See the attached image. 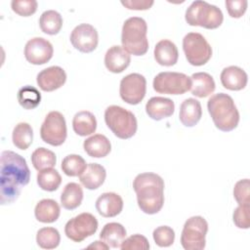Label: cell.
<instances>
[{
	"mask_svg": "<svg viewBox=\"0 0 250 250\" xmlns=\"http://www.w3.org/2000/svg\"><path fill=\"white\" fill-rule=\"evenodd\" d=\"M0 166V203L11 204L29 183L30 171L26 160L12 150L1 152Z\"/></svg>",
	"mask_w": 250,
	"mask_h": 250,
	"instance_id": "6da1fadb",
	"label": "cell"
},
{
	"mask_svg": "<svg viewBox=\"0 0 250 250\" xmlns=\"http://www.w3.org/2000/svg\"><path fill=\"white\" fill-rule=\"evenodd\" d=\"M139 208L146 214L158 213L164 204V181L155 173H141L133 182Z\"/></svg>",
	"mask_w": 250,
	"mask_h": 250,
	"instance_id": "7a4b0ae2",
	"label": "cell"
},
{
	"mask_svg": "<svg viewBox=\"0 0 250 250\" xmlns=\"http://www.w3.org/2000/svg\"><path fill=\"white\" fill-rule=\"evenodd\" d=\"M208 112L219 130L229 132L234 130L239 122V112L232 98L225 93H218L207 102Z\"/></svg>",
	"mask_w": 250,
	"mask_h": 250,
	"instance_id": "3957f363",
	"label": "cell"
},
{
	"mask_svg": "<svg viewBox=\"0 0 250 250\" xmlns=\"http://www.w3.org/2000/svg\"><path fill=\"white\" fill-rule=\"evenodd\" d=\"M146 33L147 24L144 19L139 17H131L127 19L122 26V47L125 51L134 56L145 55L148 50Z\"/></svg>",
	"mask_w": 250,
	"mask_h": 250,
	"instance_id": "277c9868",
	"label": "cell"
},
{
	"mask_svg": "<svg viewBox=\"0 0 250 250\" xmlns=\"http://www.w3.org/2000/svg\"><path fill=\"white\" fill-rule=\"evenodd\" d=\"M186 21L191 26H201L207 29L218 28L224 21L220 8L206 1H193L186 11Z\"/></svg>",
	"mask_w": 250,
	"mask_h": 250,
	"instance_id": "5b68a950",
	"label": "cell"
},
{
	"mask_svg": "<svg viewBox=\"0 0 250 250\" xmlns=\"http://www.w3.org/2000/svg\"><path fill=\"white\" fill-rule=\"evenodd\" d=\"M104 122L119 139L132 138L138 128L137 118L133 112L119 105H109L104 110Z\"/></svg>",
	"mask_w": 250,
	"mask_h": 250,
	"instance_id": "8992f818",
	"label": "cell"
},
{
	"mask_svg": "<svg viewBox=\"0 0 250 250\" xmlns=\"http://www.w3.org/2000/svg\"><path fill=\"white\" fill-rule=\"evenodd\" d=\"M208 223L201 216H192L184 225L181 244L186 250H202L206 245Z\"/></svg>",
	"mask_w": 250,
	"mask_h": 250,
	"instance_id": "52a82bcc",
	"label": "cell"
},
{
	"mask_svg": "<svg viewBox=\"0 0 250 250\" xmlns=\"http://www.w3.org/2000/svg\"><path fill=\"white\" fill-rule=\"evenodd\" d=\"M183 50L188 62L194 66H201L212 57V48L205 37L198 32H189L183 39Z\"/></svg>",
	"mask_w": 250,
	"mask_h": 250,
	"instance_id": "ba28073f",
	"label": "cell"
},
{
	"mask_svg": "<svg viewBox=\"0 0 250 250\" xmlns=\"http://www.w3.org/2000/svg\"><path fill=\"white\" fill-rule=\"evenodd\" d=\"M152 86L159 94L183 95L190 90L191 79L185 73L164 71L154 77Z\"/></svg>",
	"mask_w": 250,
	"mask_h": 250,
	"instance_id": "9c48e42d",
	"label": "cell"
},
{
	"mask_svg": "<svg viewBox=\"0 0 250 250\" xmlns=\"http://www.w3.org/2000/svg\"><path fill=\"white\" fill-rule=\"evenodd\" d=\"M66 123L60 111H50L40 128V137L43 142L54 146L62 145L66 139Z\"/></svg>",
	"mask_w": 250,
	"mask_h": 250,
	"instance_id": "30bf717a",
	"label": "cell"
},
{
	"mask_svg": "<svg viewBox=\"0 0 250 250\" xmlns=\"http://www.w3.org/2000/svg\"><path fill=\"white\" fill-rule=\"evenodd\" d=\"M98 229V220L91 213H81L71 218L64 226V233L74 242H81Z\"/></svg>",
	"mask_w": 250,
	"mask_h": 250,
	"instance_id": "8fae6325",
	"label": "cell"
},
{
	"mask_svg": "<svg viewBox=\"0 0 250 250\" xmlns=\"http://www.w3.org/2000/svg\"><path fill=\"white\" fill-rule=\"evenodd\" d=\"M146 92V80L140 73H130L120 81L119 94L121 99L129 104H140Z\"/></svg>",
	"mask_w": 250,
	"mask_h": 250,
	"instance_id": "7c38bea8",
	"label": "cell"
},
{
	"mask_svg": "<svg viewBox=\"0 0 250 250\" xmlns=\"http://www.w3.org/2000/svg\"><path fill=\"white\" fill-rule=\"evenodd\" d=\"M69 39L72 46L82 53L93 52L99 43L98 31L89 23H80L75 26Z\"/></svg>",
	"mask_w": 250,
	"mask_h": 250,
	"instance_id": "4fadbf2b",
	"label": "cell"
},
{
	"mask_svg": "<svg viewBox=\"0 0 250 250\" xmlns=\"http://www.w3.org/2000/svg\"><path fill=\"white\" fill-rule=\"evenodd\" d=\"M54 54L53 45L45 38L34 37L29 39L24 47V57L28 62L40 65L48 62Z\"/></svg>",
	"mask_w": 250,
	"mask_h": 250,
	"instance_id": "5bb4252c",
	"label": "cell"
},
{
	"mask_svg": "<svg viewBox=\"0 0 250 250\" xmlns=\"http://www.w3.org/2000/svg\"><path fill=\"white\" fill-rule=\"evenodd\" d=\"M66 81V73L61 66L53 65L42 69L36 77L39 88L45 92H52L61 88Z\"/></svg>",
	"mask_w": 250,
	"mask_h": 250,
	"instance_id": "9a60e30c",
	"label": "cell"
},
{
	"mask_svg": "<svg viewBox=\"0 0 250 250\" xmlns=\"http://www.w3.org/2000/svg\"><path fill=\"white\" fill-rule=\"evenodd\" d=\"M131 62L130 54L122 46H111L104 55V65L112 73L124 71Z\"/></svg>",
	"mask_w": 250,
	"mask_h": 250,
	"instance_id": "2e32d148",
	"label": "cell"
},
{
	"mask_svg": "<svg viewBox=\"0 0 250 250\" xmlns=\"http://www.w3.org/2000/svg\"><path fill=\"white\" fill-rule=\"evenodd\" d=\"M96 209L103 217H115L119 215L123 209V199L115 192L102 193L96 200Z\"/></svg>",
	"mask_w": 250,
	"mask_h": 250,
	"instance_id": "e0dca14e",
	"label": "cell"
},
{
	"mask_svg": "<svg viewBox=\"0 0 250 250\" xmlns=\"http://www.w3.org/2000/svg\"><path fill=\"white\" fill-rule=\"evenodd\" d=\"M220 79L224 88L230 91L242 90L248 82V76L245 70L236 65L225 67L221 72Z\"/></svg>",
	"mask_w": 250,
	"mask_h": 250,
	"instance_id": "ac0fdd59",
	"label": "cell"
},
{
	"mask_svg": "<svg viewBox=\"0 0 250 250\" xmlns=\"http://www.w3.org/2000/svg\"><path fill=\"white\" fill-rule=\"evenodd\" d=\"M175 111V104L171 99L152 97L146 104V112L153 120L159 121L170 117Z\"/></svg>",
	"mask_w": 250,
	"mask_h": 250,
	"instance_id": "d6986e66",
	"label": "cell"
},
{
	"mask_svg": "<svg viewBox=\"0 0 250 250\" xmlns=\"http://www.w3.org/2000/svg\"><path fill=\"white\" fill-rule=\"evenodd\" d=\"M153 55L156 62L163 66L174 65L179 59V52L177 46L175 45V43L168 39H163L156 43Z\"/></svg>",
	"mask_w": 250,
	"mask_h": 250,
	"instance_id": "ffe728a7",
	"label": "cell"
},
{
	"mask_svg": "<svg viewBox=\"0 0 250 250\" xmlns=\"http://www.w3.org/2000/svg\"><path fill=\"white\" fill-rule=\"evenodd\" d=\"M202 116V108L199 101L193 98L186 99L180 105L179 118L187 127L195 126Z\"/></svg>",
	"mask_w": 250,
	"mask_h": 250,
	"instance_id": "44dd1931",
	"label": "cell"
},
{
	"mask_svg": "<svg viewBox=\"0 0 250 250\" xmlns=\"http://www.w3.org/2000/svg\"><path fill=\"white\" fill-rule=\"evenodd\" d=\"M106 171L104 166L99 163H89L79 176V181L86 188L97 189L104 183Z\"/></svg>",
	"mask_w": 250,
	"mask_h": 250,
	"instance_id": "7402d4cb",
	"label": "cell"
},
{
	"mask_svg": "<svg viewBox=\"0 0 250 250\" xmlns=\"http://www.w3.org/2000/svg\"><path fill=\"white\" fill-rule=\"evenodd\" d=\"M83 148L89 156L101 158L106 156L110 152L111 145L104 135L95 134L84 141Z\"/></svg>",
	"mask_w": 250,
	"mask_h": 250,
	"instance_id": "603a6c76",
	"label": "cell"
},
{
	"mask_svg": "<svg viewBox=\"0 0 250 250\" xmlns=\"http://www.w3.org/2000/svg\"><path fill=\"white\" fill-rule=\"evenodd\" d=\"M60 214V205L56 200L50 198L40 200L34 208V215L36 220L45 224L56 222L59 219Z\"/></svg>",
	"mask_w": 250,
	"mask_h": 250,
	"instance_id": "cb8c5ba5",
	"label": "cell"
},
{
	"mask_svg": "<svg viewBox=\"0 0 250 250\" xmlns=\"http://www.w3.org/2000/svg\"><path fill=\"white\" fill-rule=\"evenodd\" d=\"M190 79V92L197 98H206L215 91V81L207 72H195L191 75Z\"/></svg>",
	"mask_w": 250,
	"mask_h": 250,
	"instance_id": "d4e9b609",
	"label": "cell"
},
{
	"mask_svg": "<svg viewBox=\"0 0 250 250\" xmlns=\"http://www.w3.org/2000/svg\"><path fill=\"white\" fill-rule=\"evenodd\" d=\"M72 128L73 131L81 137L92 135L97 129V119L91 111H78L73 116Z\"/></svg>",
	"mask_w": 250,
	"mask_h": 250,
	"instance_id": "484cf974",
	"label": "cell"
},
{
	"mask_svg": "<svg viewBox=\"0 0 250 250\" xmlns=\"http://www.w3.org/2000/svg\"><path fill=\"white\" fill-rule=\"evenodd\" d=\"M126 229L119 223H107L100 232V238L111 248H120L126 237Z\"/></svg>",
	"mask_w": 250,
	"mask_h": 250,
	"instance_id": "4316f807",
	"label": "cell"
},
{
	"mask_svg": "<svg viewBox=\"0 0 250 250\" xmlns=\"http://www.w3.org/2000/svg\"><path fill=\"white\" fill-rule=\"evenodd\" d=\"M83 200V189L77 183L65 185L61 194V204L66 210H74Z\"/></svg>",
	"mask_w": 250,
	"mask_h": 250,
	"instance_id": "83f0119b",
	"label": "cell"
},
{
	"mask_svg": "<svg viewBox=\"0 0 250 250\" xmlns=\"http://www.w3.org/2000/svg\"><path fill=\"white\" fill-rule=\"evenodd\" d=\"M41 30L49 35H56L62 26V18L61 14L55 10H48L42 13L39 19Z\"/></svg>",
	"mask_w": 250,
	"mask_h": 250,
	"instance_id": "f1b7e54d",
	"label": "cell"
},
{
	"mask_svg": "<svg viewBox=\"0 0 250 250\" xmlns=\"http://www.w3.org/2000/svg\"><path fill=\"white\" fill-rule=\"evenodd\" d=\"M13 144L20 149H26L32 144L33 140V129L31 125L26 122L18 123L12 133Z\"/></svg>",
	"mask_w": 250,
	"mask_h": 250,
	"instance_id": "f546056e",
	"label": "cell"
},
{
	"mask_svg": "<svg viewBox=\"0 0 250 250\" xmlns=\"http://www.w3.org/2000/svg\"><path fill=\"white\" fill-rule=\"evenodd\" d=\"M31 162L37 171H42L53 168L56 165L57 157L52 150L45 147H38L31 154Z\"/></svg>",
	"mask_w": 250,
	"mask_h": 250,
	"instance_id": "4dcf8cb0",
	"label": "cell"
},
{
	"mask_svg": "<svg viewBox=\"0 0 250 250\" xmlns=\"http://www.w3.org/2000/svg\"><path fill=\"white\" fill-rule=\"evenodd\" d=\"M62 183L60 173L53 168L39 171L37 174V184L39 188L46 191H55Z\"/></svg>",
	"mask_w": 250,
	"mask_h": 250,
	"instance_id": "1f68e13d",
	"label": "cell"
},
{
	"mask_svg": "<svg viewBox=\"0 0 250 250\" xmlns=\"http://www.w3.org/2000/svg\"><path fill=\"white\" fill-rule=\"evenodd\" d=\"M17 99L21 106L25 109H33L41 102L40 92L33 86H23L18 91Z\"/></svg>",
	"mask_w": 250,
	"mask_h": 250,
	"instance_id": "d6a6232c",
	"label": "cell"
},
{
	"mask_svg": "<svg viewBox=\"0 0 250 250\" xmlns=\"http://www.w3.org/2000/svg\"><path fill=\"white\" fill-rule=\"evenodd\" d=\"M87 164L84 158L78 154H68L62 161L61 168L68 177H79L86 169Z\"/></svg>",
	"mask_w": 250,
	"mask_h": 250,
	"instance_id": "836d02e7",
	"label": "cell"
},
{
	"mask_svg": "<svg viewBox=\"0 0 250 250\" xmlns=\"http://www.w3.org/2000/svg\"><path fill=\"white\" fill-rule=\"evenodd\" d=\"M36 242L43 249L57 248L61 242L60 232L52 227L42 228L36 233Z\"/></svg>",
	"mask_w": 250,
	"mask_h": 250,
	"instance_id": "e575fe53",
	"label": "cell"
},
{
	"mask_svg": "<svg viewBox=\"0 0 250 250\" xmlns=\"http://www.w3.org/2000/svg\"><path fill=\"white\" fill-rule=\"evenodd\" d=\"M152 236L159 247H169L174 243L175 231L168 226H160L153 230Z\"/></svg>",
	"mask_w": 250,
	"mask_h": 250,
	"instance_id": "d590c367",
	"label": "cell"
},
{
	"mask_svg": "<svg viewBox=\"0 0 250 250\" xmlns=\"http://www.w3.org/2000/svg\"><path fill=\"white\" fill-rule=\"evenodd\" d=\"M250 182L249 179L239 180L233 188V196L238 205H250Z\"/></svg>",
	"mask_w": 250,
	"mask_h": 250,
	"instance_id": "8d00e7d4",
	"label": "cell"
},
{
	"mask_svg": "<svg viewBox=\"0 0 250 250\" xmlns=\"http://www.w3.org/2000/svg\"><path fill=\"white\" fill-rule=\"evenodd\" d=\"M38 3L35 0H13L11 2L12 10L21 17H29L37 10Z\"/></svg>",
	"mask_w": 250,
	"mask_h": 250,
	"instance_id": "74e56055",
	"label": "cell"
},
{
	"mask_svg": "<svg viewBox=\"0 0 250 250\" xmlns=\"http://www.w3.org/2000/svg\"><path fill=\"white\" fill-rule=\"evenodd\" d=\"M120 248L122 250H132V249L146 250V249H149V243L146 236L136 233L125 238L121 243Z\"/></svg>",
	"mask_w": 250,
	"mask_h": 250,
	"instance_id": "f35d334b",
	"label": "cell"
},
{
	"mask_svg": "<svg viewBox=\"0 0 250 250\" xmlns=\"http://www.w3.org/2000/svg\"><path fill=\"white\" fill-rule=\"evenodd\" d=\"M249 210L250 205H239L235 208L232 218L233 223L238 229H247L250 227V220H249Z\"/></svg>",
	"mask_w": 250,
	"mask_h": 250,
	"instance_id": "ab89813d",
	"label": "cell"
},
{
	"mask_svg": "<svg viewBox=\"0 0 250 250\" xmlns=\"http://www.w3.org/2000/svg\"><path fill=\"white\" fill-rule=\"evenodd\" d=\"M227 11L231 18H241L247 9L248 2L246 0H226Z\"/></svg>",
	"mask_w": 250,
	"mask_h": 250,
	"instance_id": "60d3db41",
	"label": "cell"
},
{
	"mask_svg": "<svg viewBox=\"0 0 250 250\" xmlns=\"http://www.w3.org/2000/svg\"><path fill=\"white\" fill-rule=\"evenodd\" d=\"M154 1L152 0H125L121 1V4L129 10L144 11L149 9L153 5Z\"/></svg>",
	"mask_w": 250,
	"mask_h": 250,
	"instance_id": "b9f144b4",
	"label": "cell"
},
{
	"mask_svg": "<svg viewBox=\"0 0 250 250\" xmlns=\"http://www.w3.org/2000/svg\"><path fill=\"white\" fill-rule=\"evenodd\" d=\"M87 248H88V249H91V248H94V249H108L109 246H108L105 242H104L103 240H102V241L97 240V241H95L94 243L90 244Z\"/></svg>",
	"mask_w": 250,
	"mask_h": 250,
	"instance_id": "7bdbcfd3",
	"label": "cell"
}]
</instances>
